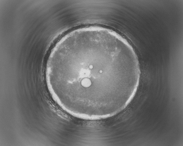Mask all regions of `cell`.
Instances as JSON below:
<instances>
[{
    "instance_id": "cell-1",
    "label": "cell",
    "mask_w": 183,
    "mask_h": 146,
    "mask_svg": "<svg viewBox=\"0 0 183 146\" xmlns=\"http://www.w3.org/2000/svg\"><path fill=\"white\" fill-rule=\"evenodd\" d=\"M46 83L70 114L93 118L127 106L138 88L140 70L129 44L112 31L90 26L68 33L51 52Z\"/></svg>"
}]
</instances>
